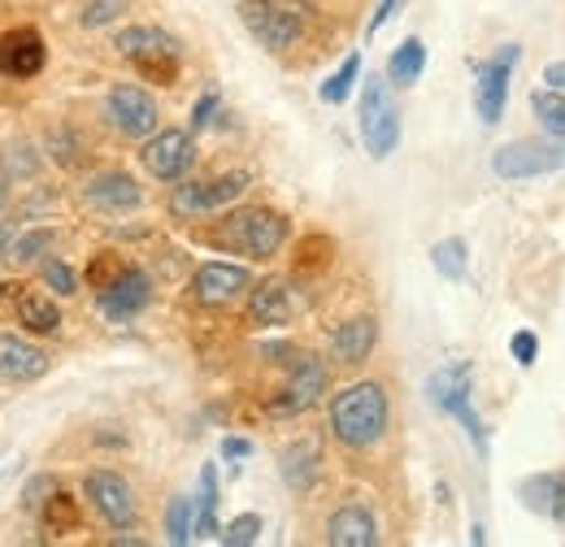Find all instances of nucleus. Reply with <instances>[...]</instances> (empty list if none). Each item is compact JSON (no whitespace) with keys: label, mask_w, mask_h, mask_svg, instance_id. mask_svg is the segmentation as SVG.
Here are the masks:
<instances>
[{"label":"nucleus","mask_w":565,"mask_h":547,"mask_svg":"<svg viewBox=\"0 0 565 547\" xmlns=\"http://www.w3.org/2000/svg\"><path fill=\"white\" fill-rule=\"evenodd\" d=\"M331 435L353 448L365 452L387 435V392L383 383H353L331 400Z\"/></svg>","instance_id":"obj_1"},{"label":"nucleus","mask_w":565,"mask_h":547,"mask_svg":"<svg viewBox=\"0 0 565 547\" xmlns=\"http://www.w3.org/2000/svg\"><path fill=\"white\" fill-rule=\"evenodd\" d=\"M287 235H291V226H287V217L275 213V208H239V213H231L222 222V230L213 235V244L217 248H231V253H244L253 261H270V257H279Z\"/></svg>","instance_id":"obj_2"},{"label":"nucleus","mask_w":565,"mask_h":547,"mask_svg":"<svg viewBox=\"0 0 565 547\" xmlns=\"http://www.w3.org/2000/svg\"><path fill=\"white\" fill-rule=\"evenodd\" d=\"M114 49H118V57H127L140 69L143 78L166 83V87L179 78V66H183V44L161 26H127L114 35Z\"/></svg>","instance_id":"obj_3"},{"label":"nucleus","mask_w":565,"mask_h":547,"mask_svg":"<svg viewBox=\"0 0 565 547\" xmlns=\"http://www.w3.org/2000/svg\"><path fill=\"white\" fill-rule=\"evenodd\" d=\"M565 170V136H526L513 139L504 148L492 152V174L495 179H509V183H522V179H544V174H557Z\"/></svg>","instance_id":"obj_4"},{"label":"nucleus","mask_w":565,"mask_h":547,"mask_svg":"<svg viewBox=\"0 0 565 547\" xmlns=\"http://www.w3.org/2000/svg\"><path fill=\"white\" fill-rule=\"evenodd\" d=\"M387 87L392 83L379 78V74H370L365 87H361V143L374 161H387L401 143V109H396Z\"/></svg>","instance_id":"obj_5"},{"label":"nucleus","mask_w":565,"mask_h":547,"mask_svg":"<svg viewBox=\"0 0 565 547\" xmlns=\"http://www.w3.org/2000/svg\"><path fill=\"white\" fill-rule=\"evenodd\" d=\"M239 22L266 53H287L305 35L300 13L291 4H279V0H239Z\"/></svg>","instance_id":"obj_6"},{"label":"nucleus","mask_w":565,"mask_h":547,"mask_svg":"<svg viewBox=\"0 0 565 547\" xmlns=\"http://www.w3.org/2000/svg\"><path fill=\"white\" fill-rule=\"evenodd\" d=\"M522 62V44H500L488 62H475V114L483 127H495L509 105V78Z\"/></svg>","instance_id":"obj_7"},{"label":"nucleus","mask_w":565,"mask_h":547,"mask_svg":"<svg viewBox=\"0 0 565 547\" xmlns=\"http://www.w3.org/2000/svg\"><path fill=\"white\" fill-rule=\"evenodd\" d=\"M248 183H253V174L248 170H231V174H217L210 183H183L179 179V187L170 192V213L174 217H201V213H217V208L235 205L244 192H248Z\"/></svg>","instance_id":"obj_8"},{"label":"nucleus","mask_w":565,"mask_h":547,"mask_svg":"<svg viewBox=\"0 0 565 547\" xmlns=\"http://www.w3.org/2000/svg\"><path fill=\"white\" fill-rule=\"evenodd\" d=\"M140 161L157 183H179L196 165V139L188 131H157V136L143 139Z\"/></svg>","instance_id":"obj_9"},{"label":"nucleus","mask_w":565,"mask_h":547,"mask_svg":"<svg viewBox=\"0 0 565 547\" xmlns=\"http://www.w3.org/2000/svg\"><path fill=\"white\" fill-rule=\"evenodd\" d=\"M105 114H109V122H114L127 139L157 136V122H161L157 100H152L143 87H136V83H118V87H109Z\"/></svg>","instance_id":"obj_10"},{"label":"nucleus","mask_w":565,"mask_h":547,"mask_svg":"<svg viewBox=\"0 0 565 547\" xmlns=\"http://www.w3.org/2000/svg\"><path fill=\"white\" fill-rule=\"evenodd\" d=\"M327 365L318 361V356H296L291 361V378H287V387L279 392V400H270V412L275 417H296V412H309L322 396H327Z\"/></svg>","instance_id":"obj_11"},{"label":"nucleus","mask_w":565,"mask_h":547,"mask_svg":"<svg viewBox=\"0 0 565 547\" xmlns=\"http://www.w3.org/2000/svg\"><path fill=\"white\" fill-rule=\"evenodd\" d=\"M83 491H87L92 508H96L114 530L136 526V491H131V482L122 479V474H114V470H92V474L83 479Z\"/></svg>","instance_id":"obj_12"},{"label":"nucleus","mask_w":565,"mask_h":547,"mask_svg":"<svg viewBox=\"0 0 565 547\" xmlns=\"http://www.w3.org/2000/svg\"><path fill=\"white\" fill-rule=\"evenodd\" d=\"M248 287H253V274L244 270V266H231V261H205L201 270L192 274V300L210 304V309H222V304L239 300Z\"/></svg>","instance_id":"obj_13"},{"label":"nucleus","mask_w":565,"mask_h":547,"mask_svg":"<svg viewBox=\"0 0 565 547\" xmlns=\"http://www.w3.org/2000/svg\"><path fill=\"white\" fill-rule=\"evenodd\" d=\"M96 304H100V313L109 322H131V318H140L143 309L152 304V278L140 266H131L114 287L96 291Z\"/></svg>","instance_id":"obj_14"},{"label":"nucleus","mask_w":565,"mask_h":547,"mask_svg":"<svg viewBox=\"0 0 565 547\" xmlns=\"http://www.w3.org/2000/svg\"><path fill=\"white\" fill-rule=\"evenodd\" d=\"M475 396V361H452V365H439L430 378H426V405L435 412H452L466 409Z\"/></svg>","instance_id":"obj_15"},{"label":"nucleus","mask_w":565,"mask_h":547,"mask_svg":"<svg viewBox=\"0 0 565 547\" xmlns=\"http://www.w3.org/2000/svg\"><path fill=\"white\" fill-rule=\"evenodd\" d=\"M49 62V49L35 26H13L0 35V74L4 78H35Z\"/></svg>","instance_id":"obj_16"},{"label":"nucleus","mask_w":565,"mask_h":547,"mask_svg":"<svg viewBox=\"0 0 565 547\" xmlns=\"http://www.w3.org/2000/svg\"><path fill=\"white\" fill-rule=\"evenodd\" d=\"M83 201L100 213H131L143 205V187L122 170H105L83 187Z\"/></svg>","instance_id":"obj_17"},{"label":"nucleus","mask_w":565,"mask_h":547,"mask_svg":"<svg viewBox=\"0 0 565 547\" xmlns=\"http://www.w3.org/2000/svg\"><path fill=\"white\" fill-rule=\"evenodd\" d=\"M248 322L253 326H287L291 322V287L282 278H262L248 287Z\"/></svg>","instance_id":"obj_18"},{"label":"nucleus","mask_w":565,"mask_h":547,"mask_svg":"<svg viewBox=\"0 0 565 547\" xmlns=\"http://www.w3.org/2000/svg\"><path fill=\"white\" fill-rule=\"evenodd\" d=\"M327 544L331 547H374L379 544V522L370 508L361 504H344L331 513L327 522Z\"/></svg>","instance_id":"obj_19"},{"label":"nucleus","mask_w":565,"mask_h":547,"mask_svg":"<svg viewBox=\"0 0 565 547\" xmlns=\"http://www.w3.org/2000/svg\"><path fill=\"white\" fill-rule=\"evenodd\" d=\"M49 374V352L18 335H0V378L9 383H31Z\"/></svg>","instance_id":"obj_20"},{"label":"nucleus","mask_w":565,"mask_h":547,"mask_svg":"<svg viewBox=\"0 0 565 547\" xmlns=\"http://www.w3.org/2000/svg\"><path fill=\"white\" fill-rule=\"evenodd\" d=\"M279 474L296 495H309L318 474H322V452H318V443H313V439H296L279 457Z\"/></svg>","instance_id":"obj_21"},{"label":"nucleus","mask_w":565,"mask_h":547,"mask_svg":"<svg viewBox=\"0 0 565 547\" xmlns=\"http://www.w3.org/2000/svg\"><path fill=\"white\" fill-rule=\"evenodd\" d=\"M374 343H379V322L374 318H353V322L331 331V356L340 365H361L374 352Z\"/></svg>","instance_id":"obj_22"},{"label":"nucleus","mask_w":565,"mask_h":547,"mask_svg":"<svg viewBox=\"0 0 565 547\" xmlns=\"http://www.w3.org/2000/svg\"><path fill=\"white\" fill-rule=\"evenodd\" d=\"M518 495L526 500L531 513L553 517L565 526V474H531V479H522Z\"/></svg>","instance_id":"obj_23"},{"label":"nucleus","mask_w":565,"mask_h":547,"mask_svg":"<svg viewBox=\"0 0 565 547\" xmlns=\"http://www.w3.org/2000/svg\"><path fill=\"white\" fill-rule=\"evenodd\" d=\"M13 313H18V326H26L31 335H57L62 331V309L49 296H40V291H26L22 287Z\"/></svg>","instance_id":"obj_24"},{"label":"nucleus","mask_w":565,"mask_h":547,"mask_svg":"<svg viewBox=\"0 0 565 547\" xmlns=\"http://www.w3.org/2000/svg\"><path fill=\"white\" fill-rule=\"evenodd\" d=\"M426 69V44L418 35H409L392 57H387V83H396V87H414L418 78H423Z\"/></svg>","instance_id":"obj_25"},{"label":"nucleus","mask_w":565,"mask_h":547,"mask_svg":"<svg viewBox=\"0 0 565 547\" xmlns=\"http://www.w3.org/2000/svg\"><path fill=\"white\" fill-rule=\"evenodd\" d=\"M430 266L439 270V278L461 282L466 270H470V248H466V239H461V235H448V239L430 244Z\"/></svg>","instance_id":"obj_26"},{"label":"nucleus","mask_w":565,"mask_h":547,"mask_svg":"<svg viewBox=\"0 0 565 547\" xmlns=\"http://www.w3.org/2000/svg\"><path fill=\"white\" fill-rule=\"evenodd\" d=\"M217 470L205 465L201 470V495H196V539H217Z\"/></svg>","instance_id":"obj_27"},{"label":"nucleus","mask_w":565,"mask_h":547,"mask_svg":"<svg viewBox=\"0 0 565 547\" xmlns=\"http://www.w3.org/2000/svg\"><path fill=\"white\" fill-rule=\"evenodd\" d=\"M83 526V513H78V500L66 491H53L44 500V530L49 535H74Z\"/></svg>","instance_id":"obj_28"},{"label":"nucleus","mask_w":565,"mask_h":547,"mask_svg":"<svg viewBox=\"0 0 565 547\" xmlns=\"http://www.w3.org/2000/svg\"><path fill=\"white\" fill-rule=\"evenodd\" d=\"M166 539L174 547L196 539V500L192 495H174L170 500V508H166Z\"/></svg>","instance_id":"obj_29"},{"label":"nucleus","mask_w":565,"mask_h":547,"mask_svg":"<svg viewBox=\"0 0 565 547\" xmlns=\"http://www.w3.org/2000/svg\"><path fill=\"white\" fill-rule=\"evenodd\" d=\"M531 114L540 118V127H544L548 136H565V92L535 87V92H531Z\"/></svg>","instance_id":"obj_30"},{"label":"nucleus","mask_w":565,"mask_h":547,"mask_svg":"<svg viewBox=\"0 0 565 547\" xmlns=\"http://www.w3.org/2000/svg\"><path fill=\"white\" fill-rule=\"evenodd\" d=\"M356 78H361V53H353V57H344V66L335 69L322 87H318V96H322V105H344L349 96H353Z\"/></svg>","instance_id":"obj_31"},{"label":"nucleus","mask_w":565,"mask_h":547,"mask_svg":"<svg viewBox=\"0 0 565 547\" xmlns=\"http://www.w3.org/2000/svg\"><path fill=\"white\" fill-rule=\"evenodd\" d=\"M53 230L49 226H40V230H26V235H13V244H9V261L13 266H31V261H40L49 248H53Z\"/></svg>","instance_id":"obj_32"},{"label":"nucleus","mask_w":565,"mask_h":547,"mask_svg":"<svg viewBox=\"0 0 565 547\" xmlns=\"http://www.w3.org/2000/svg\"><path fill=\"white\" fill-rule=\"evenodd\" d=\"M127 270H131V266H127L118 253H96L92 266H87V274H83V282H87L92 291H105V287H114Z\"/></svg>","instance_id":"obj_33"},{"label":"nucleus","mask_w":565,"mask_h":547,"mask_svg":"<svg viewBox=\"0 0 565 547\" xmlns=\"http://www.w3.org/2000/svg\"><path fill=\"white\" fill-rule=\"evenodd\" d=\"M217 539L226 547H253L262 539V517H257V513H239V517H231V522L222 526Z\"/></svg>","instance_id":"obj_34"},{"label":"nucleus","mask_w":565,"mask_h":547,"mask_svg":"<svg viewBox=\"0 0 565 547\" xmlns=\"http://www.w3.org/2000/svg\"><path fill=\"white\" fill-rule=\"evenodd\" d=\"M127 4H131V0H87V9L78 13V22H83L87 31H96V26H109L118 13H127Z\"/></svg>","instance_id":"obj_35"},{"label":"nucleus","mask_w":565,"mask_h":547,"mask_svg":"<svg viewBox=\"0 0 565 547\" xmlns=\"http://www.w3.org/2000/svg\"><path fill=\"white\" fill-rule=\"evenodd\" d=\"M509 356H513L522 369H531V365L540 361V335H535V331H513V335H509Z\"/></svg>","instance_id":"obj_36"},{"label":"nucleus","mask_w":565,"mask_h":547,"mask_svg":"<svg viewBox=\"0 0 565 547\" xmlns=\"http://www.w3.org/2000/svg\"><path fill=\"white\" fill-rule=\"evenodd\" d=\"M44 282H49V291H57V296H74V291H78V274H74L66 261H44Z\"/></svg>","instance_id":"obj_37"},{"label":"nucleus","mask_w":565,"mask_h":547,"mask_svg":"<svg viewBox=\"0 0 565 547\" xmlns=\"http://www.w3.org/2000/svg\"><path fill=\"white\" fill-rule=\"evenodd\" d=\"M35 165H40V157H31L26 143H9L4 148V170L9 174H35Z\"/></svg>","instance_id":"obj_38"},{"label":"nucleus","mask_w":565,"mask_h":547,"mask_svg":"<svg viewBox=\"0 0 565 547\" xmlns=\"http://www.w3.org/2000/svg\"><path fill=\"white\" fill-rule=\"evenodd\" d=\"M217 109H222V96H217V92H205V96L192 105V131H205Z\"/></svg>","instance_id":"obj_39"},{"label":"nucleus","mask_w":565,"mask_h":547,"mask_svg":"<svg viewBox=\"0 0 565 547\" xmlns=\"http://www.w3.org/2000/svg\"><path fill=\"white\" fill-rule=\"evenodd\" d=\"M53 491H57V486H53V479L44 474V479H35L31 486H26V491H22V504L35 513V508H44V495H53Z\"/></svg>","instance_id":"obj_40"},{"label":"nucleus","mask_w":565,"mask_h":547,"mask_svg":"<svg viewBox=\"0 0 565 547\" xmlns=\"http://www.w3.org/2000/svg\"><path fill=\"white\" fill-rule=\"evenodd\" d=\"M401 9V0H379V9H374V18H370V26H365V40H374L383 26H387V18Z\"/></svg>","instance_id":"obj_41"},{"label":"nucleus","mask_w":565,"mask_h":547,"mask_svg":"<svg viewBox=\"0 0 565 547\" xmlns=\"http://www.w3.org/2000/svg\"><path fill=\"white\" fill-rule=\"evenodd\" d=\"M222 457H226V461H248V457H253V443L239 439V435H226V439H222Z\"/></svg>","instance_id":"obj_42"},{"label":"nucleus","mask_w":565,"mask_h":547,"mask_svg":"<svg viewBox=\"0 0 565 547\" xmlns=\"http://www.w3.org/2000/svg\"><path fill=\"white\" fill-rule=\"evenodd\" d=\"M544 87H553V92H565V62H553V66H544Z\"/></svg>","instance_id":"obj_43"},{"label":"nucleus","mask_w":565,"mask_h":547,"mask_svg":"<svg viewBox=\"0 0 565 547\" xmlns=\"http://www.w3.org/2000/svg\"><path fill=\"white\" fill-rule=\"evenodd\" d=\"M262 356H270V361H275V356H296V347H291V343H262ZM275 365H279V361H275Z\"/></svg>","instance_id":"obj_44"},{"label":"nucleus","mask_w":565,"mask_h":547,"mask_svg":"<svg viewBox=\"0 0 565 547\" xmlns=\"http://www.w3.org/2000/svg\"><path fill=\"white\" fill-rule=\"evenodd\" d=\"M470 544H475V547H483V544H488V530H483V526H479V522H475V526H470Z\"/></svg>","instance_id":"obj_45"},{"label":"nucleus","mask_w":565,"mask_h":547,"mask_svg":"<svg viewBox=\"0 0 565 547\" xmlns=\"http://www.w3.org/2000/svg\"><path fill=\"white\" fill-rule=\"evenodd\" d=\"M109 544L118 547V544H131V547H143V539L140 535H114V539H109Z\"/></svg>","instance_id":"obj_46"},{"label":"nucleus","mask_w":565,"mask_h":547,"mask_svg":"<svg viewBox=\"0 0 565 547\" xmlns=\"http://www.w3.org/2000/svg\"><path fill=\"white\" fill-rule=\"evenodd\" d=\"M9 244H13V226H0V253H9Z\"/></svg>","instance_id":"obj_47"},{"label":"nucleus","mask_w":565,"mask_h":547,"mask_svg":"<svg viewBox=\"0 0 565 547\" xmlns=\"http://www.w3.org/2000/svg\"><path fill=\"white\" fill-rule=\"evenodd\" d=\"M4 205H9V179L0 174V213H4Z\"/></svg>","instance_id":"obj_48"}]
</instances>
